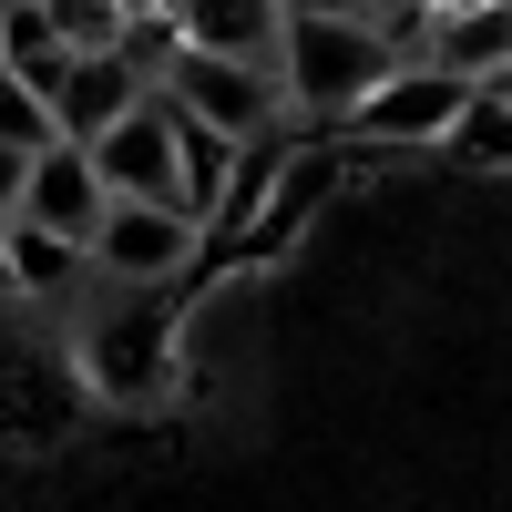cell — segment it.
<instances>
[{"label": "cell", "instance_id": "obj_6", "mask_svg": "<svg viewBox=\"0 0 512 512\" xmlns=\"http://www.w3.org/2000/svg\"><path fill=\"white\" fill-rule=\"evenodd\" d=\"M93 175L103 195H134V205H175L185 216V154H175V113H164V93H144L134 113H113L93 144Z\"/></svg>", "mask_w": 512, "mask_h": 512}, {"label": "cell", "instance_id": "obj_17", "mask_svg": "<svg viewBox=\"0 0 512 512\" xmlns=\"http://www.w3.org/2000/svg\"><path fill=\"white\" fill-rule=\"evenodd\" d=\"M287 11H328V21H369L379 0H287Z\"/></svg>", "mask_w": 512, "mask_h": 512}, {"label": "cell", "instance_id": "obj_2", "mask_svg": "<svg viewBox=\"0 0 512 512\" xmlns=\"http://www.w3.org/2000/svg\"><path fill=\"white\" fill-rule=\"evenodd\" d=\"M154 93L175 103V113H195V123H216V134H236V144L287 134V82H277V62H236V52H195V41H175V62H164Z\"/></svg>", "mask_w": 512, "mask_h": 512}, {"label": "cell", "instance_id": "obj_11", "mask_svg": "<svg viewBox=\"0 0 512 512\" xmlns=\"http://www.w3.org/2000/svg\"><path fill=\"white\" fill-rule=\"evenodd\" d=\"M82 277H93V267H82V246H72V236L11 216V297H72Z\"/></svg>", "mask_w": 512, "mask_h": 512}, {"label": "cell", "instance_id": "obj_12", "mask_svg": "<svg viewBox=\"0 0 512 512\" xmlns=\"http://www.w3.org/2000/svg\"><path fill=\"white\" fill-rule=\"evenodd\" d=\"M328 164H338V154H287V164H277V205H267V216H256L246 256H277V246H287L297 226H308V205L328 195Z\"/></svg>", "mask_w": 512, "mask_h": 512}, {"label": "cell", "instance_id": "obj_15", "mask_svg": "<svg viewBox=\"0 0 512 512\" xmlns=\"http://www.w3.org/2000/svg\"><path fill=\"white\" fill-rule=\"evenodd\" d=\"M0 144H11V154H41V144H62L52 103H41L31 82H11V72H0Z\"/></svg>", "mask_w": 512, "mask_h": 512}, {"label": "cell", "instance_id": "obj_4", "mask_svg": "<svg viewBox=\"0 0 512 512\" xmlns=\"http://www.w3.org/2000/svg\"><path fill=\"white\" fill-rule=\"evenodd\" d=\"M482 82H461V72H441V62H390L369 82V93L349 103V134L359 144H451V123H461V103H472Z\"/></svg>", "mask_w": 512, "mask_h": 512}, {"label": "cell", "instance_id": "obj_7", "mask_svg": "<svg viewBox=\"0 0 512 512\" xmlns=\"http://www.w3.org/2000/svg\"><path fill=\"white\" fill-rule=\"evenodd\" d=\"M21 216L52 226V236H72V246L93 236V216H103V175H93V154H82L72 134L31 154V175H21Z\"/></svg>", "mask_w": 512, "mask_h": 512}, {"label": "cell", "instance_id": "obj_18", "mask_svg": "<svg viewBox=\"0 0 512 512\" xmlns=\"http://www.w3.org/2000/svg\"><path fill=\"white\" fill-rule=\"evenodd\" d=\"M0 297H11V226H0Z\"/></svg>", "mask_w": 512, "mask_h": 512}, {"label": "cell", "instance_id": "obj_3", "mask_svg": "<svg viewBox=\"0 0 512 512\" xmlns=\"http://www.w3.org/2000/svg\"><path fill=\"white\" fill-rule=\"evenodd\" d=\"M195 216H175V205H134V195H103L93 236H82V267H93L103 287H175L195 267Z\"/></svg>", "mask_w": 512, "mask_h": 512}, {"label": "cell", "instance_id": "obj_9", "mask_svg": "<svg viewBox=\"0 0 512 512\" xmlns=\"http://www.w3.org/2000/svg\"><path fill=\"white\" fill-rule=\"evenodd\" d=\"M420 62H441L461 82H492L512 62V0H441L431 11V52Z\"/></svg>", "mask_w": 512, "mask_h": 512}, {"label": "cell", "instance_id": "obj_5", "mask_svg": "<svg viewBox=\"0 0 512 512\" xmlns=\"http://www.w3.org/2000/svg\"><path fill=\"white\" fill-rule=\"evenodd\" d=\"M164 359H175V318H164V287H123V308L82 328V379L103 400H154Z\"/></svg>", "mask_w": 512, "mask_h": 512}, {"label": "cell", "instance_id": "obj_14", "mask_svg": "<svg viewBox=\"0 0 512 512\" xmlns=\"http://www.w3.org/2000/svg\"><path fill=\"white\" fill-rule=\"evenodd\" d=\"M41 11H52L62 52H113L123 21H134V0H41Z\"/></svg>", "mask_w": 512, "mask_h": 512}, {"label": "cell", "instance_id": "obj_8", "mask_svg": "<svg viewBox=\"0 0 512 512\" xmlns=\"http://www.w3.org/2000/svg\"><path fill=\"white\" fill-rule=\"evenodd\" d=\"M144 93H154V82L123 62V52H72V62H62V82H52L41 103H52V123H62L72 144H93L103 123H113V113H134Z\"/></svg>", "mask_w": 512, "mask_h": 512}, {"label": "cell", "instance_id": "obj_16", "mask_svg": "<svg viewBox=\"0 0 512 512\" xmlns=\"http://www.w3.org/2000/svg\"><path fill=\"white\" fill-rule=\"evenodd\" d=\"M21 175H31V154H11V144H0V226L21 216Z\"/></svg>", "mask_w": 512, "mask_h": 512}, {"label": "cell", "instance_id": "obj_10", "mask_svg": "<svg viewBox=\"0 0 512 512\" xmlns=\"http://www.w3.org/2000/svg\"><path fill=\"white\" fill-rule=\"evenodd\" d=\"M164 11H175V41L236 62H277V31H287V0H164Z\"/></svg>", "mask_w": 512, "mask_h": 512}, {"label": "cell", "instance_id": "obj_19", "mask_svg": "<svg viewBox=\"0 0 512 512\" xmlns=\"http://www.w3.org/2000/svg\"><path fill=\"white\" fill-rule=\"evenodd\" d=\"M492 93H502V103H512V62H502V72H492Z\"/></svg>", "mask_w": 512, "mask_h": 512}, {"label": "cell", "instance_id": "obj_13", "mask_svg": "<svg viewBox=\"0 0 512 512\" xmlns=\"http://www.w3.org/2000/svg\"><path fill=\"white\" fill-rule=\"evenodd\" d=\"M441 154H461V164H512V103L492 93V82L461 103V123H451V144H441Z\"/></svg>", "mask_w": 512, "mask_h": 512}, {"label": "cell", "instance_id": "obj_1", "mask_svg": "<svg viewBox=\"0 0 512 512\" xmlns=\"http://www.w3.org/2000/svg\"><path fill=\"white\" fill-rule=\"evenodd\" d=\"M400 52L379 41L369 21H328V11H287L277 31V82H287V113L308 123H349V103L369 93Z\"/></svg>", "mask_w": 512, "mask_h": 512}]
</instances>
